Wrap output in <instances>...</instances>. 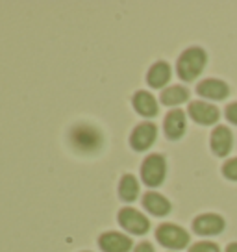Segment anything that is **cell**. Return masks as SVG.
Returning a JSON list of instances; mask_svg holds the SVG:
<instances>
[{
	"label": "cell",
	"instance_id": "cell-1",
	"mask_svg": "<svg viewBox=\"0 0 237 252\" xmlns=\"http://www.w3.org/2000/svg\"><path fill=\"white\" fill-rule=\"evenodd\" d=\"M206 62H207V56L202 48L198 47H191L187 48L180 60H178V76L183 80V82H193V80L198 78V74L204 71Z\"/></svg>",
	"mask_w": 237,
	"mask_h": 252
},
{
	"label": "cell",
	"instance_id": "cell-2",
	"mask_svg": "<svg viewBox=\"0 0 237 252\" xmlns=\"http://www.w3.org/2000/svg\"><path fill=\"white\" fill-rule=\"evenodd\" d=\"M72 147L80 152H96L102 147V134L93 126H78L71 134Z\"/></svg>",
	"mask_w": 237,
	"mask_h": 252
},
{
	"label": "cell",
	"instance_id": "cell-3",
	"mask_svg": "<svg viewBox=\"0 0 237 252\" xmlns=\"http://www.w3.org/2000/svg\"><path fill=\"white\" fill-rule=\"evenodd\" d=\"M156 239L167 249L180 251V249H185L189 243V234L180 226H176V224L165 222V224H159L158 230H156Z\"/></svg>",
	"mask_w": 237,
	"mask_h": 252
},
{
	"label": "cell",
	"instance_id": "cell-4",
	"mask_svg": "<svg viewBox=\"0 0 237 252\" xmlns=\"http://www.w3.org/2000/svg\"><path fill=\"white\" fill-rule=\"evenodd\" d=\"M167 163L161 154H150L143 161L141 165V178L148 188H158L165 180Z\"/></svg>",
	"mask_w": 237,
	"mask_h": 252
},
{
	"label": "cell",
	"instance_id": "cell-5",
	"mask_svg": "<svg viewBox=\"0 0 237 252\" xmlns=\"http://www.w3.org/2000/svg\"><path fill=\"white\" fill-rule=\"evenodd\" d=\"M118 222H120V226L124 230L132 232V234H137V236L147 234L148 228H150L148 219L141 212L134 210V208H122L118 212Z\"/></svg>",
	"mask_w": 237,
	"mask_h": 252
},
{
	"label": "cell",
	"instance_id": "cell-6",
	"mask_svg": "<svg viewBox=\"0 0 237 252\" xmlns=\"http://www.w3.org/2000/svg\"><path fill=\"white\" fill-rule=\"evenodd\" d=\"M158 137V128L152 123H141L134 130V134L130 137V145L132 149L137 150V152H143V150H148L152 147V143L156 141Z\"/></svg>",
	"mask_w": 237,
	"mask_h": 252
},
{
	"label": "cell",
	"instance_id": "cell-7",
	"mask_svg": "<svg viewBox=\"0 0 237 252\" xmlns=\"http://www.w3.org/2000/svg\"><path fill=\"white\" fill-rule=\"evenodd\" d=\"M187 113L191 115V119L198 123V125H215L217 121H219V110L215 108L213 104L209 102H204V100H195V102L189 104V108H187Z\"/></svg>",
	"mask_w": 237,
	"mask_h": 252
},
{
	"label": "cell",
	"instance_id": "cell-8",
	"mask_svg": "<svg viewBox=\"0 0 237 252\" xmlns=\"http://www.w3.org/2000/svg\"><path fill=\"white\" fill-rule=\"evenodd\" d=\"M224 219L217 213H204L193 220V230L198 236H217L224 230Z\"/></svg>",
	"mask_w": 237,
	"mask_h": 252
},
{
	"label": "cell",
	"instance_id": "cell-9",
	"mask_svg": "<svg viewBox=\"0 0 237 252\" xmlns=\"http://www.w3.org/2000/svg\"><path fill=\"white\" fill-rule=\"evenodd\" d=\"M197 93L204 98H211V100H224L230 94L228 84H224L222 80L207 78L202 80L197 86Z\"/></svg>",
	"mask_w": 237,
	"mask_h": 252
},
{
	"label": "cell",
	"instance_id": "cell-10",
	"mask_svg": "<svg viewBox=\"0 0 237 252\" xmlns=\"http://www.w3.org/2000/svg\"><path fill=\"white\" fill-rule=\"evenodd\" d=\"M98 245L104 252H130L132 249V239L118 232H106L100 236Z\"/></svg>",
	"mask_w": 237,
	"mask_h": 252
},
{
	"label": "cell",
	"instance_id": "cell-11",
	"mask_svg": "<svg viewBox=\"0 0 237 252\" xmlns=\"http://www.w3.org/2000/svg\"><path fill=\"white\" fill-rule=\"evenodd\" d=\"M234 147V135L226 126H217L211 132V150L217 156H228L230 150Z\"/></svg>",
	"mask_w": 237,
	"mask_h": 252
},
{
	"label": "cell",
	"instance_id": "cell-12",
	"mask_svg": "<svg viewBox=\"0 0 237 252\" xmlns=\"http://www.w3.org/2000/svg\"><path fill=\"white\" fill-rule=\"evenodd\" d=\"M143 206H145L147 212H150L152 215H158V217H163L171 212V202L156 191H148L143 197Z\"/></svg>",
	"mask_w": 237,
	"mask_h": 252
},
{
	"label": "cell",
	"instance_id": "cell-13",
	"mask_svg": "<svg viewBox=\"0 0 237 252\" xmlns=\"http://www.w3.org/2000/svg\"><path fill=\"white\" fill-rule=\"evenodd\" d=\"M185 132V113L182 110H173L165 117V135L169 139H180Z\"/></svg>",
	"mask_w": 237,
	"mask_h": 252
},
{
	"label": "cell",
	"instance_id": "cell-14",
	"mask_svg": "<svg viewBox=\"0 0 237 252\" xmlns=\"http://www.w3.org/2000/svg\"><path fill=\"white\" fill-rule=\"evenodd\" d=\"M134 108L143 117H154L158 115V102L150 93L147 91H137L134 94Z\"/></svg>",
	"mask_w": 237,
	"mask_h": 252
},
{
	"label": "cell",
	"instance_id": "cell-15",
	"mask_svg": "<svg viewBox=\"0 0 237 252\" xmlns=\"http://www.w3.org/2000/svg\"><path fill=\"white\" fill-rule=\"evenodd\" d=\"M169 80H171V67H169V63H165V62L154 63L150 67V71H148V74H147L148 86L156 87V89L169 84Z\"/></svg>",
	"mask_w": 237,
	"mask_h": 252
},
{
	"label": "cell",
	"instance_id": "cell-16",
	"mask_svg": "<svg viewBox=\"0 0 237 252\" xmlns=\"http://www.w3.org/2000/svg\"><path fill=\"white\" fill-rule=\"evenodd\" d=\"M187 98H189V91L183 86L167 87L165 91L161 93V102L165 106H178V104L185 102Z\"/></svg>",
	"mask_w": 237,
	"mask_h": 252
},
{
	"label": "cell",
	"instance_id": "cell-17",
	"mask_svg": "<svg viewBox=\"0 0 237 252\" xmlns=\"http://www.w3.org/2000/svg\"><path fill=\"white\" fill-rule=\"evenodd\" d=\"M118 195L126 202H132V200L137 198V195H139V184L135 180V176H132V174H124L122 176V180L118 184Z\"/></svg>",
	"mask_w": 237,
	"mask_h": 252
},
{
	"label": "cell",
	"instance_id": "cell-18",
	"mask_svg": "<svg viewBox=\"0 0 237 252\" xmlns=\"http://www.w3.org/2000/svg\"><path fill=\"white\" fill-rule=\"evenodd\" d=\"M222 173L228 180H236L237 182V158H232L228 159L224 165H222Z\"/></svg>",
	"mask_w": 237,
	"mask_h": 252
},
{
	"label": "cell",
	"instance_id": "cell-19",
	"mask_svg": "<svg viewBox=\"0 0 237 252\" xmlns=\"http://www.w3.org/2000/svg\"><path fill=\"white\" fill-rule=\"evenodd\" d=\"M189 252H221V249H219V245L211 243V241H200V243L193 245Z\"/></svg>",
	"mask_w": 237,
	"mask_h": 252
},
{
	"label": "cell",
	"instance_id": "cell-20",
	"mask_svg": "<svg viewBox=\"0 0 237 252\" xmlns=\"http://www.w3.org/2000/svg\"><path fill=\"white\" fill-rule=\"evenodd\" d=\"M226 119H228L230 123L237 125V102L226 106Z\"/></svg>",
	"mask_w": 237,
	"mask_h": 252
},
{
	"label": "cell",
	"instance_id": "cell-21",
	"mask_svg": "<svg viewBox=\"0 0 237 252\" xmlns=\"http://www.w3.org/2000/svg\"><path fill=\"white\" fill-rule=\"evenodd\" d=\"M134 252H154V247L150 243H147V241H143V243H139L135 247Z\"/></svg>",
	"mask_w": 237,
	"mask_h": 252
},
{
	"label": "cell",
	"instance_id": "cell-22",
	"mask_svg": "<svg viewBox=\"0 0 237 252\" xmlns=\"http://www.w3.org/2000/svg\"><path fill=\"white\" fill-rule=\"evenodd\" d=\"M226 252H237V243H230L226 247Z\"/></svg>",
	"mask_w": 237,
	"mask_h": 252
}]
</instances>
